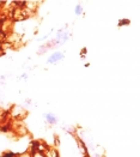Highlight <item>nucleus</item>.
<instances>
[{"label":"nucleus","instance_id":"nucleus-9","mask_svg":"<svg viewBox=\"0 0 140 157\" xmlns=\"http://www.w3.org/2000/svg\"><path fill=\"white\" fill-rule=\"evenodd\" d=\"M26 78H28V75H26V73H24V75L22 76V79H26Z\"/></svg>","mask_w":140,"mask_h":157},{"label":"nucleus","instance_id":"nucleus-3","mask_svg":"<svg viewBox=\"0 0 140 157\" xmlns=\"http://www.w3.org/2000/svg\"><path fill=\"white\" fill-rule=\"evenodd\" d=\"M43 154H44L46 157H60L59 156V151L54 146H47V149H46V151Z\"/></svg>","mask_w":140,"mask_h":157},{"label":"nucleus","instance_id":"nucleus-5","mask_svg":"<svg viewBox=\"0 0 140 157\" xmlns=\"http://www.w3.org/2000/svg\"><path fill=\"white\" fill-rule=\"evenodd\" d=\"M30 152H31V157H46L43 152L37 151V150H31Z\"/></svg>","mask_w":140,"mask_h":157},{"label":"nucleus","instance_id":"nucleus-4","mask_svg":"<svg viewBox=\"0 0 140 157\" xmlns=\"http://www.w3.org/2000/svg\"><path fill=\"white\" fill-rule=\"evenodd\" d=\"M44 118H46L47 122H48L49 125H54V124L58 121V118H56L54 114H51V113H46V114H44Z\"/></svg>","mask_w":140,"mask_h":157},{"label":"nucleus","instance_id":"nucleus-2","mask_svg":"<svg viewBox=\"0 0 140 157\" xmlns=\"http://www.w3.org/2000/svg\"><path fill=\"white\" fill-rule=\"evenodd\" d=\"M64 59V53L62 52H55L51 54V56L47 60L48 64H56L58 61L62 60Z\"/></svg>","mask_w":140,"mask_h":157},{"label":"nucleus","instance_id":"nucleus-6","mask_svg":"<svg viewBox=\"0 0 140 157\" xmlns=\"http://www.w3.org/2000/svg\"><path fill=\"white\" fill-rule=\"evenodd\" d=\"M16 157H31V152L30 151H25V152L16 154Z\"/></svg>","mask_w":140,"mask_h":157},{"label":"nucleus","instance_id":"nucleus-1","mask_svg":"<svg viewBox=\"0 0 140 157\" xmlns=\"http://www.w3.org/2000/svg\"><path fill=\"white\" fill-rule=\"evenodd\" d=\"M10 114H11V117H12L14 120L21 121L22 119H24L26 117V110L23 107H21V105H12V108H11V110H10Z\"/></svg>","mask_w":140,"mask_h":157},{"label":"nucleus","instance_id":"nucleus-8","mask_svg":"<svg viewBox=\"0 0 140 157\" xmlns=\"http://www.w3.org/2000/svg\"><path fill=\"white\" fill-rule=\"evenodd\" d=\"M2 157H16V152H4Z\"/></svg>","mask_w":140,"mask_h":157},{"label":"nucleus","instance_id":"nucleus-7","mask_svg":"<svg viewBox=\"0 0 140 157\" xmlns=\"http://www.w3.org/2000/svg\"><path fill=\"white\" fill-rule=\"evenodd\" d=\"M74 12H76V14H81V12H83V7H81L80 5H77Z\"/></svg>","mask_w":140,"mask_h":157}]
</instances>
